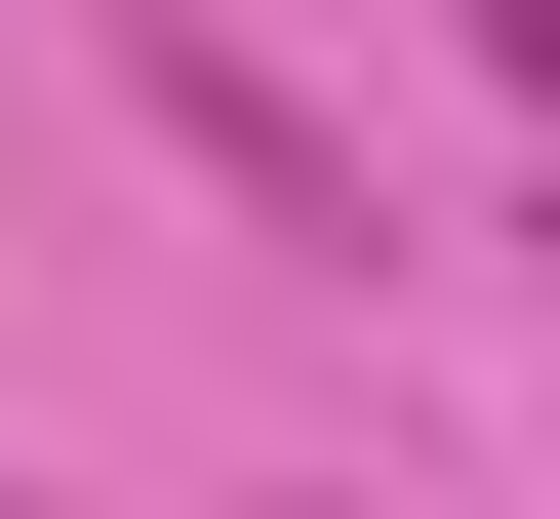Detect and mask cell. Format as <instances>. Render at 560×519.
<instances>
[{"label":"cell","mask_w":560,"mask_h":519,"mask_svg":"<svg viewBox=\"0 0 560 519\" xmlns=\"http://www.w3.org/2000/svg\"><path fill=\"white\" fill-rule=\"evenodd\" d=\"M120 81H161V161H200V200H241V240H361V161H320V120H280V81H241V40H200V0H161V40H120Z\"/></svg>","instance_id":"cell-1"},{"label":"cell","mask_w":560,"mask_h":519,"mask_svg":"<svg viewBox=\"0 0 560 519\" xmlns=\"http://www.w3.org/2000/svg\"><path fill=\"white\" fill-rule=\"evenodd\" d=\"M480 81H521V120H560V0H480Z\"/></svg>","instance_id":"cell-2"}]
</instances>
